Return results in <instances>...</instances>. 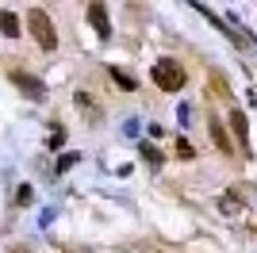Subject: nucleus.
<instances>
[{
	"instance_id": "1",
	"label": "nucleus",
	"mask_w": 257,
	"mask_h": 253,
	"mask_svg": "<svg viewBox=\"0 0 257 253\" xmlns=\"http://www.w3.org/2000/svg\"><path fill=\"white\" fill-rule=\"evenodd\" d=\"M150 77H154V84H158L161 92H181L184 88V65L177 62V58H158Z\"/></svg>"
},
{
	"instance_id": "2",
	"label": "nucleus",
	"mask_w": 257,
	"mask_h": 253,
	"mask_svg": "<svg viewBox=\"0 0 257 253\" xmlns=\"http://www.w3.org/2000/svg\"><path fill=\"white\" fill-rule=\"evenodd\" d=\"M27 31L35 35V42H39L43 50H54V46H58V31H54L50 16H46L43 8H31V12H27Z\"/></svg>"
},
{
	"instance_id": "3",
	"label": "nucleus",
	"mask_w": 257,
	"mask_h": 253,
	"mask_svg": "<svg viewBox=\"0 0 257 253\" xmlns=\"http://www.w3.org/2000/svg\"><path fill=\"white\" fill-rule=\"evenodd\" d=\"M12 81H16V88H20L23 96H31V100H46V84L39 81V77H31V73H23V69H16V73H12Z\"/></svg>"
},
{
	"instance_id": "4",
	"label": "nucleus",
	"mask_w": 257,
	"mask_h": 253,
	"mask_svg": "<svg viewBox=\"0 0 257 253\" xmlns=\"http://www.w3.org/2000/svg\"><path fill=\"white\" fill-rule=\"evenodd\" d=\"M88 23L100 39H111V20H107V8L104 4H88Z\"/></svg>"
},
{
	"instance_id": "5",
	"label": "nucleus",
	"mask_w": 257,
	"mask_h": 253,
	"mask_svg": "<svg viewBox=\"0 0 257 253\" xmlns=\"http://www.w3.org/2000/svg\"><path fill=\"white\" fill-rule=\"evenodd\" d=\"M219 211H223V215H242V211H246V200H242L238 192H223V200H219Z\"/></svg>"
},
{
	"instance_id": "6",
	"label": "nucleus",
	"mask_w": 257,
	"mask_h": 253,
	"mask_svg": "<svg viewBox=\"0 0 257 253\" xmlns=\"http://www.w3.org/2000/svg\"><path fill=\"white\" fill-rule=\"evenodd\" d=\"M73 100H77V107H85L88 115H92V123H100V115H104V107H100V104H96V100H92L88 92H77Z\"/></svg>"
},
{
	"instance_id": "7",
	"label": "nucleus",
	"mask_w": 257,
	"mask_h": 253,
	"mask_svg": "<svg viewBox=\"0 0 257 253\" xmlns=\"http://www.w3.org/2000/svg\"><path fill=\"white\" fill-rule=\"evenodd\" d=\"M211 138H215V146L223 150V154H234V146H230V138H226V131H223L219 119H211Z\"/></svg>"
},
{
	"instance_id": "8",
	"label": "nucleus",
	"mask_w": 257,
	"mask_h": 253,
	"mask_svg": "<svg viewBox=\"0 0 257 253\" xmlns=\"http://www.w3.org/2000/svg\"><path fill=\"white\" fill-rule=\"evenodd\" d=\"M0 31L8 35V39H16V35L23 31V27H20V20H16V12H0Z\"/></svg>"
},
{
	"instance_id": "9",
	"label": "nucleus",
	"mask_w": 257,
	"mask_h": 253,
	"mask_svg": "<svg viewBox=\"0 0 257 253\" xmlns=\"http://www.w3.org/2000/svg\"><path fill=\"white\" fill-rule=\"evenodd\" d=\"M139 158L146 161V165H150V169H158L161 161H165V158H161V150H154L150 142H142V146H139Z\"/></svg>"
},
{
	"instance_id": "10",
	"label": "nucleus",
	"mask_w": 257,
	"mask_h": 253,
	"mask_svg": "<svg viewBox=\"0 0 257 253\" xmlns=\"http://www.w3.org/2000/svg\"><path fill=\"white\" fill-rule=\"evenodd\" d=\"M111 81H115L119 88H123V92H135V88H139V81H135V77H131V73H123L119 65H115V69H111Z\"/></svg>"
},
{
	"instance_id": "11",
	"label": "nucleus",
	"mask_w": 257,
	"mask_h": 253,
	"mask_svg": "<svg viewBox=\"0 0 257 253\" xmlns=\"http://www.w3.org/2000/svg\"><path fill=\"white\" fill-rule=\"evenodd\" d=\"M230 126H234V135H238V142L246 146V115L242 111H230Z\"/></svg>"
},
{
	"instance_id": "12",
	"label": "nucleus",
	"mask_w": 257,
	"mask_h": 253,
	"mask_svg": "<svg viewBox=\"0 0 257 253\" xmlns=\"http://www.w3.org/2000/svg\"><path fill=\"white\" fill-rule=\"evenodd\" d=\"M177 154H181L184 161H188V158H196V150H192V142H184V138H177Z\"/></svg>"
},
{
	"instance_id": "13",
	"label": "nucleus",
	"mask_w": 257,
	"mask_h": 253,
	"mask_svg": "<svg viewBox=\"0 0 257 253\" xmlns=\"http://www.w3.org/2000/svg\"><path fill=\"white\" fill-rule=\"evenodd\" d=\"M62 142H65V131H62V126H54V135H50V146L58 150V146H62Z\"/></svg>"
},
{
	"instance_id": "14",
	"label": "nucleus",
	"mask_w": 257,
	"mask_h": 253,
	"mask_svg": "<svg viewBox=\"0 0 257 253\" xmlns=\"http://www.w3.org/2000/svg\"><path fill=\"white\" fill-rule=\"evenodd\" d=\"M16 203H31V188H27V184H23V188L16 192Z\"/></svg>"
},
{
	"instance_id": "15",
	"label": "nucleus",
	"mask_w": 257,
	"mask_h": 253,
	"mask_svg": "<svg viewBox=\"0 0 257 253\" xmlns=\"http://www.w3.org/2000/svg\"><path fill=\"white\" fill-rule=\"evenodd\" d=\"M73 161H77V158H73V154H65V158H62V161H58V173H65V169L73 165Z\"/></svg>"
},
{
	"instance_id": "16",
	"label": "nucleus",
	"mask_w": 257,
	"mask_h": 253,
	"mask_svg": "<svg viewBox=\"0 0 257 253\" xmlns=\"http://www.w3.org/2000/svg\"><path fill=\"white\" fill-rule=\"evenodd\" d=\"M16 253H23V249H16Z\"/></svg>"
}]
</instances>
